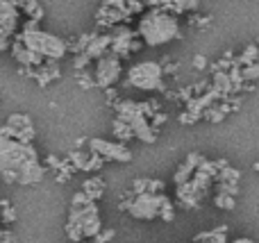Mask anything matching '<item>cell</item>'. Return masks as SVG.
Segmentation results:
<instances>
[{"mask_svg": "<svg viewBox=\"0 0 259 243\" xmlns=\"http://www.w3.org/2000/svg\"><path fill=\"white\" fill-rule=\"evenodd\" d=\"M255 171H259V164H255Z\"/></svg>", "mask_w": 259, "mask_h": 243, "instance_id": "34", "label": "cell"}, {"mask_svg": "<svg viewBox=\"0 0 259 243\" xmlns=\"http://www.w3.org/2000/svg\"><path fill=\"white\" fill-rule=\"evenodd\" d=\"M89 64H91V57L87 53H77L75 59H73V68H77V71H84Z\"/></svg>", "mask_w": 259, "mask_h": 243, "instance_id": "23", "label": "cell"}, {"mask_svg": "<svg viewBox=\"0 0 259 243\" xmlns=\"http://www.w3.org/2000/svg\"><path fill=\"white\" fill-rule=\"evenodd\" d=\"M137 34L141 36V41L146 45L157 48V45H164V43H170V41L180 39L182 32H180V21L173 12L152 7L141 16Z\"/></svg>", "mask_w": 259, "mask_h": 243, "instance_id": "2", "label": "cell"}, {"mask_svg": "<svg viewBox=\"0 0 259 243\" xmlns=\"http://www.w3.org/2000/svg\"><path fill=\"white\" fill-rule=\"evenodd\" d=\"M3 243H16V239H14V234L9 230H3Z\"/></svg>", "mask_w": 259, "mask_h": 243, "instance_id": "31", "label": "cell"}, {"mask_svg": "<svg viewBox=\"0 0 259 243\" xmlns=\"http://www.w3.org/2000/svg\"><path fill=\"white\" fill-rule=\"evenodd\" d=\"M82 191H84L91 200H98L100 196L105 193V182L100 180V177H89V180L82 184Z\"/></svg>", "mask_w": 259, "mask_h": 243, "instance_id": "17", "label": "cell"}, {"mask_svg": "<svg viewBox=\"0 0 259 243\" xmlns=\"http://www.w3.org/2000/svg\"><path fill=\"white\" fill-rule=\"evenodd\" d=\"M16 39L21 41L23 45H27L30 50L39 53L44 59H55V62H57V59H62L64 55L68 53L66 41L55 36V34H50V32L39 30L36 21H27Z\"/></svg>", "mask_w": 259, "mask_h": 243, "instance_id": "3", "label": "cell"}, {"mask_svg": "<svg viewBox=\"0 0 259 243\" xmlns=\"http://www.w3.org/2000/svg\"><path fill=\"white\" fill-rule=\"evenodd\" d=\"M164 193H132L130 203H123L121 209L130 212V216L139 218V221H152L161 214V207L166 205Z\"/></svg>", "mask_w": 259, "mask_h": 243, "instance_id": "6", "label": "cell"}, {"mask_svg": "<svg viewBox=\"0 0 259 243\" xmlns=\"http://www.w3.org/2000/svg\"><path fill=\"white\" fill-rule=\"evenodd\" d=\"M89 148L91 153H96L98 157L103 159H112V162H121L125 164L132 159V153H130V148L125 143H121V141H107V139H91L89 141Z\"/></svg>", "mask_w": 259, "mask_h": 243, "instance_id": "8", "label": "cell"}, {"mask_svg": "<svg viewBox=\"0 0 259 243\" xmlns=\"http://www.w3.org/2000/svg\"><path fill=\"white\" fill-rule=\"evenodd\" d=\"M77 243H94V239H82V241H77Z\"/></svg>", "mask_w": 259, "mask_h": 243, "instance_id": "33", "label": "cell"}, {"mask_svg": "<svg viewBox=\"0 0 259 243\" xmlns=\"http://www.w3.org/2000/svg\"><path fill=\"white\" fill-rule=\"evenodd\" d=\"M0 130L7 136H12V139L25 141V143H32V139H34V127H32V121L25 114H12L7 125H3Z\"/></svg>", "mask_w": 259, "mask_h": 243, "instance_id": "9", "label": "cell"}, {"mask_svg": "<svg viewBox=\"0 0 259 243\" xmlns=\"http://www.w3.org/2000/svg\"><path fill=\"white\" fill-rule=\"evenodd\" d=\"M100 230H103V221H100L96 203L82 205V207H71L68 223H66V234L73 243L82 239H94Z\"/></svg>", "mask_w": 259, "mask_h": 243, "instance_id": "4", "label": "cell"}, {"mask_svg": "<svg viewBox=\"0 0 259 243\" xmlns=\"http://www.w3.org/2000/svg\"><path fill=\"white\" fill-rule=\"evenodd\" d=\"M109 48H112V36L109 34H94L84 53L89 55L91 59H100L103 55L109 53Z\"/></svg>", "mask_w": 259, "mask_h": 243, "instance_id": "14", "label": "cell"}, {"mask_svg": "<svg viewBox=\"0 0 259 243\" xmlns=\"http://www.w3.org/2000/svg\"><path fill=\"white\" fill-rule=\"evenodd\" d=\"M159 216L164 218V221H168V223L175 218V209H173V203H170V200H166V205L161 207V214H159Z\"/></svg>", "mask_w": 259, "mask_h": 243, "instance_id": "27", "label": "cell"}, {"mask_svg": "<svg viewBox=\"0 0 259 243\" xmlns=\"http://www.w3.org/2000/svg\"><path fill=\"white\" fill-rule=\"evenodd\" d=\"M12 55H14V59H16L21 66H27V68H34V66H41L44 64V57H41L39 53H34V50H30L27 45H23L21 41H14L12 43Z\"/></svg>", "mask_w": 259, "mask_h": 243, "instance_id": "12", "label": "cell"}, {"mask_svg": "<svg viewBox=\"0 0 259 243\" xmlns=\"http://www.w3.org/2000/svg\"><path fill=\"white\" fill-rule=\"evenodd\" d=\"M0 214H3V221L7 223V225H12V223L16 221V212H14V207L9 205V200H0Z\"/></svg>", "mask_w": 259, "mask_h": 243, "instance_id": "22", "label": "cell"}, {"mask_svg": "<svg viewBox=\"0 0 259 243\" xmlns=\"http://www.w3.org/2000/svg\"><path fill=\"white\" fill-rule=\"evenodd\" d=\"M125 84L141 91H164V68L157 62H139L127 71Z\"/></svg>", "mask_w": 259, "mask_h": 243, "instance_id": "5", "label": "cell"}, {"mask_svg": "<svg viewBox=\"0 0 259 243\" xmlns=\"http://www.w3.org/2000/svg\"><path fill=\"white\" fill-rule=\"evenodd\" d=\"M0 177L7 184H36L44 177L39 153L32 143L7 136L0 130Z\"/></svg>", "mask_w": 259, "mask_h": 243, "instance_id": "1", "label": "cell"}, {"mask_svg": "<svg viewBox=\"0 0 259 243\" xmlns=\"http://www.w3.org/2000/svg\"><path fill=\"white\" fill-rule=\"evenodd\" d=\"M109 36H112V50H109V53L118 55L121 59L127 57V55L134 53V50L141 48V43H139V41H134V32L130 30V27H125V25L114 27Z\"/></svg>", "mask_w": 259, "mask_h": 243, "instance_id": "10", "label": "cell"}, {"mask_svg": "<svg viewBox=\"0 0 259 243\" xmlns=\"http://www.w3.org/2000/svg\"><path fill=\"white\" fill-rule=\"evenodd\" d=\"M21 9H23V14H27V16H30V21L39 23L41 18H44V7H41L36 0H23Z\"/></svg>", "mask_w": 259, "mask_h": 243, "instance_id": "19", "label": "cell"}, {"mask_svg": "<svg viewBox=\"0 0 259 243\" xmlns=\"http://www.w3.org/2000/svg\"><path fill=\"white\" fill-rule=\"evenodd\" d=\"M228 243H257V241H252V239H234V241H228Z\"/></svg>", "mask_w": 259, "mask_h": 243, "instance_id": "32", "label": "cell"}, {"mask_svg": "<svg viewBox=\"0 0 259 243\" xmlns=\"http://www.w3.org/2000/svg\"><path fill=\"white\" fill-rule=\"evenodd\" d=\"M257 57H259V48H257V45H248L246 53H243L241 57L237 59V66H239V64H241V66H248V64H255V62H257Z\"/></svg>", "mask_w": 259, "mask_h": 243, "instance_id": "21", "label": "cell"}, {"mask_svg": "<svg viewBox=\"0 0 259 243\" xmlns=\"http://www.w3.org/2000/svg\"><path fill=\"white\" fill-rule=\"evenodd\" d=\"M202 159H205V157H202V155H198V153H191V155H189V157L184 159L182 166L178 168V173H175V184H178V186H180V184H187V182L193 177V173L198 171V166H200Z\"/></svg>", "mask_w": 259, "mask_h": 243, "instance_id": "13", "label": "cell"}, {"mask_svg": "<svg viewBox=\"0 0 259 243\" xmlns=\"http://www.w3.org/2000/svg\"><path fill=\"white\" fill-rule=\"evenodd\" d=\"M241 75H243V80H257L259 77V64H248L246 68L241 71Z\"/></svg>", "mask_w": 259, "mask_h": 243, "instance_id": "24", "label": "cell"}, {"mask_svg": "<svg viewBox=\"0 0 259 243\" xmlns=\"http://www.w3.org/2000/svg\"><path fill=\"white\" fill-rule=\"evenodd\" d=\"M219 193H230V196H237V182H219Z\"/></svg>", "mask_w": 259, "mask_h": 243, "instance_id": "25", "label": "cell"}, {"mask_svg": "<svg viewBox=\"0 0 259 243\" xmlns=\"http://www.w3.org/2000/svg\"><path fill=\"white\" fill-rule=\"evenodd\" d=\"M225 232H228V227H216V230H209V232H202V234H198L193 243H228L225 239Z\"/></svg>", "mask_w": 259, "mask_h": 243, "instance_id": "16", "label": "cell"}, {"mask_svg": "<svg viewBox=\"0 0 259 243\" xmlns=\"http://www.w3.org/2000/svg\"><path fill=\"white\" fill-rule=\"evenodd\" d=\"M89 203H96V200H91L84 191H77V193L73 196V207H82V205H89Z\"/></svg>", "mask_w": 259, "mask_h": 243, "instance_id": "26", "label": "cell"}, {"mask_svg": "<svg viewBox=\"0 0 259 243\" xmlns=\"http://www.w3.org/2000/svg\"><path fill=\"white\" fill-rule=\"evenodd\" d=\"M216 207L219 209H225V212H230V209L237 207V196H230V193H219L214 198Z\"/></svg>", "mask_w": 259, "mask_h": 243, "instance_id": "20", "label": "cell"}, {"mask_svg": "<svg viewBox=\"0 0 259 243\" xmlns=\"http://www.w3.org/2000/svg\"><path fill=\"white\" fill-rule=\"evenodd\" d=\"M143 5L150 7H159V9H168L173 14H182V12H196L200 7V0H141Z\"/></svg>", "mask_w": 259, "mask_h": 243, "instance_id": "11", "label": "cell"}, {"mask_svg": "<svg viewBox=\"0 0 259 243\" xmlns=\"http://www.w3.org/2000/svg\"><path fill=\"white\" fill-rule=\"evenodd\" d=\"M123 73V66H121V57L114 53H107L96 62V86H103V89H109L112 84H116L118 77Z\"/></svg>", "mask_w": 259, "mask_h": 243, "instance_id": "7", "label": "cell"}, {"mask_svg": "<svg viewBox=\"0 0 259 243\" xmlns=\"http://www.w3.org/2000/svg\"><path fill=\"white\" fill-rule=\"evenodd\" d=\"M193 66H196L198 71H202V68H207V59L202 57V55H196V59H193Z\"/></svg>", "mask_w": 259, "mask_h": 243, "instance_id": "30", "label": "cell"}, {"mask_svg": "<svg viewBox=\"0 0 259 243\" xmlns=\"http://www.w3.org/2000/svg\"><path fill=\"white\" fill-rule=\"evenodd\" d=\"M112 132H114V136H116V139L121 141V143H123V141H130V139L134 136L132 127H130L127 123L123 121V118H118V116L114 118V123H112Z\"/></svg>", "mask_w": 259, "mask_h": 243, "instance_id": "18", "label": "cell"}, {"mask_svg": "<svg viewBox=\"0 0 259 243\" xmlns=\"http://www.w3.org/2000/svg\"><path fill=\"white\" fill-rule=\"evenodd\" d=\"M77 84H80L82 89H91V86H96V80L89 75V73H80V77H77Z\"/></svg>", "mask_w": 259, "mask_h": 243, "instance_id": "29", "label": "cell"}, {"mask_svg": "<svg viewBox=\"0 0 259 243\" xmlns=\"http://www.w3.org/2000/svg\"><path fill=\"white\" fill-rule=\"evenodd\" d=\"M161 189H164L161 180H146V177L134 180L132 184V193H161Z\"/></svg>", "mask_w": 259, "mask_h": 243, "instance_id": "15", "label": "cell"}, {"mask_svg": "<svg viewBox=\"0 0 259 243\" xmlns=\"http://www.w3.org/2000/svg\"><path fill=\"white\" fill-rule=\"evenodd\" d=\"M114 234H116L114 230H100L98 234L94 236V243H107V241H112V239H114Z\"/></svg>", "mask_w": 259, "mask_h": 243, "instance_id": "28", "label": "cell"}]
</instances>
